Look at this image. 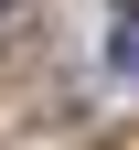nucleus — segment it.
Here are the masks:
<instances>
[{
    "mask_svg": "<svg viewBox=\"0 0 139 150\" xmlns=\"http://www.w3.org/2000/svg\"><path fill=\"white\" fill-rule=\"evenodd\" d=\"M118 11H128V22H139V0H118Z\"/></svg>",
    "mask_w": 139,
    "mask_h": 150,
    "instance_id": "obj_2",
    "label": "nucleus"
},
{
    "mask_svg": "<svg viewBox=\"0 0 139 150\" xmlns=\"http://www.w3.org/2000/svg\"><path fill=\"white\" fill-rule=\"evenodd\" d=\"M107 64H118V75H139V22H118V32H107Z\"/></svg>",
    "mask_w": 139,
    "mask_h": 150,
    "instance_id": "obj_1",
    "label": "nucleus"
}]
</instances>
